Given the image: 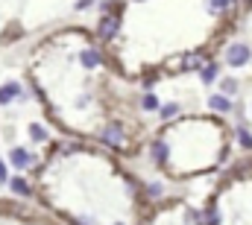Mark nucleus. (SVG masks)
Returning <instances> with one entry per match:
<instances>
[{
    "instance_id": "f257e3e1",
    "label": "nucleus",
    "mask_w": 252,
    "mask_h": 225,
    "mask_svg": "<svg viewBox=\"0 0 252 225\" xmlns=\"http://www.w3.org/2000/svg\"><path fill=\"white\" fill-rule=\"evenodd\" d=\"M250 58H252V47L244 44V41H232V44L226 47V64H229V67H247Z\"/></svg>"
},
{
    "instance_id": "f03ea898",
    "label": "nucleus",
    "mask_w": 252,
    "mask_h": 225,
    "mask_svg": "<svg viewBox=\"0 0 252 225\" xmlns=\"http://www.w3.org/2000/svg\"><path fill=\"white\" fill-rule=\"evenodd\" d=\"M118 27H121V18H118V15H112V12H106V15L100 18V27H97V35H100L103 41H109V38H115V32H118Z\"/></svg>"
},
{
    "instance_id": "7ed1b4c3",
    "label": "nucleus",
    "mask_w": 252,
    "mask_h": 225,
    "mask_svg": "<svg viewBox=\"0 0 252 225\" xmlns=\"http://www.w3.org/2000/svg\"><path fill=\"white\" fill-rule=\"evenodd\" d=\"M103 141H106L109 146H115V149H124V146H129V141H126V132L121 129V126H109V129L103 132Z\"/></svg>"
},
{
    "instance_id": "20e7f679",
    "label": "nucleus",
    "mask_w": 252,
    "mask_h": 225,
    "mask_svg": "<svg viewBox=\"0 0 252 225\" xmlns=\"http://www.w3.org/2000/svg\"><path fill=\"white\" fill-rule=\"evenodd\" d=\"M217 73H220V67H217V61H205V64L199 67V79H202L205 85H211V82L217 79Z\"/></svg>"
},
{
    "instance_id": "39448f33",
    "label": "nucleus",
    "mask_w": 252,
    "mask_h": 225,
    "mask_svg": "<svg viewBox=\"0 0 252 225\" xmlns=\"http://www.w3.org/2000/svg\"><path fill=\"white\" fill-rule=\"evenodd\" d=\"M205 61H208V58L202 56V53H188V56L182 58V70H196V73H199V67H202Z\"/></svg>"
},
{
    "instance_id": "423d86ee",
    "label": "nucleus",
    "mask_w": 252,
    "mask_h": 225,
    "mask_svg": "<svg viewBox=\"0 0 252 225\" xmlns=\"http://www.w3.org/2000/svg\"><path fill=\"white\" fill-rule=\"evenodd\" d=\"M208 109H211V112H217V114H223V112H229V109H232V103H229V97L214 94V97H208Z\"/></svg>"
},
{
    "instance_id": "0eeeda50",
    "label": "nucleus",
    "mask_w": 252,
    "mask_h": 225,
    "mask_svg": "<svg viewBox=\"0 0 252 225\" xmlns=\"http://www.w3.org/2000/svg\"><path fill=\"white\" fill-rule=\"evenodd\" d=\"M220 94L223 97H238V82L235 79H220Z\"/></svg>"
},
{
    "instance_id": "6e6552de",
    "label": "nucleus",
    "mask_w": 252,
    "mask_h": 225,
    "mask_svg": "<svg viewBox=\"0 0 252 225\" xmlns=\"http://www.w3.org/2000/svg\"><path fill=\"white\" fill-rule=\"evenodd\" d=\"M158 106H161V103H158V100H156V97H153L150 91H147V94L141 97V109H144V112H156Z\"/></svg>"
},
{
    "instance_id": "1a4fd4ad",
    "label": "nucleus",
    "mask_w": 252,
    "mask_h": 225,
    "mask_svg": "<svg viewBox=\"0 0 252 225\" xmlns=\"http://www.w3.org/2000/svg\"><path fill=\"white\" fill-rule=\"evenodd\" d=\"M30 161H32L30 152H24V149H15V152H12V164H15V167H27Z\"/></svg>"
},
{
    "instance_id": "9d476101",
    "label": "nucleus",
    "mask_w": 252,
    "mask_h": 225,
    "mask_svg": "<svg viewBox=\"0 0 252 225\" xmlns=\"http://www.w3.org/2000/svg\"><path fill=\"white\" fill-rule=\"evenodd\" d=\"M158 114H161L164 120L176 117V114H179V103H164V106H158Z\"/></svg>"
},
{
    "instance_id": "9b49d317",
    "label": "nucleus",
    "mask_w": 252,
    "mask_h": 225,
    "mask_svg": "<svg viewBox=\"0 0 252 225\" xmlns=\"http://www.w3.org/2000/svg\"><path fill=\"white\" fill-rule=\"evenodd\" d=\"M235 138L241 141V146H244V149H252V135L244 129V126H241V129H235Z\"/></svg>"
},
{
    "instance_id": "f8f14e48",
    "label": "nucleus",
    "mask_w": 252,
    "mask_h": 225,
    "mask_svg": "<svg viewBox=\"0 0 252 225\" xmlns=\"http://www.w3.org/2000/svg\"><path fill=\"white\" fill-rule=\"evenodd\" d=\"M18 85H9V88H0V103H9V100H15L18 97Z\"/></svg>"
},
{
    "instance_id": "ddd939ff",
    "label": "nucleus",
    "mask_w": 252,
    "mask_h": 225,
    "mask_svg": "<svg viewBox=\"0 0 252 225\" xmlns=\"http://www.w3.org/2000/svg\"><path fill=\"white\" fill-rule=\"evenodd\" d=\"M12 187H15V190H18V193H27V184H24V181H21V178H15V181H12Z\"/></svg>"
},
{
    "instance_id": "4468645a",
    "label": "nucleus",
    "mask_w": 252,
    "mask_h": 225,
    "mask_svg": "<svg viewBox=\"0 0 252 225\" xmlns=\"http://www.w3.org/2000/svg\"><path fill=\"white\" fill-rule=\"evenodd\" d=\"M6 178V167H3V161H0V181Z\"/></svg>"
},
{
    "instance_id": "2eb2a0df",
    "label": "nucleus",
    "mask_w": 252,
    "mask_h": 225,
    "mask_svg": "<svg viewBox=\"0 0 252 225\" xmlns=\"http://www.w3.org/2000/svg\"><path fill=\"white\" fill-rule=\"evenodd\" d=\"M244 3H247V6H252V0H244Z\"/></svg>"
},
{
    "instance_id": "dca6fc26",
    "label": "nucleus",
    "mask_w": 252,
    "mask_h": 225,
    "mask_svg": "<svg viewBox=\"0 0 252 225\" xmlns=\"http://www.w3.org/2000/svg\"><path fill=\"white\" fill-rule=\"evenodd\" d=\"M250 114H252V112H250Z\"/></svg>"
}]
</instances>
